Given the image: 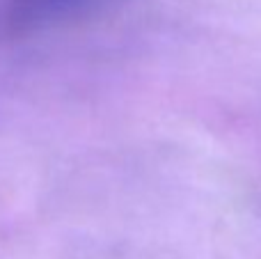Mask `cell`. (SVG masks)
Masks as SVG:
<instances>
[]
</instances>
